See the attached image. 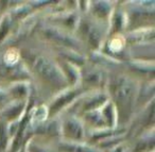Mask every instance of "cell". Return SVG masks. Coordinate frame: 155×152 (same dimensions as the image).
Instances as JSON below:
<instances>
[{
	"instance_id": "obj_12",
	"label": "cell",
	"mask_w": 155,
	"mask_h": 152,
	"mask_svg": "<svg viewBox=\"0 0 155 152\" xmlns=\"http://www.w3.org/2000/svg\"><path fill=\"white\" fill-rule=\"evenodd\" d=\"M29 100H11L5 104L0 110V120L5 123H13L24 116Z\"/></svg>"
},
{
	"instance_id": "obj_5",
	"label": "cell",
	"mask_w": 155,
	"mask_h": 152,
	"mask_svg": "<svg viewBox=\"0 0 155 152\" xmlns=\"http://www.w3.org/2000/svg\"><path fill=\"white\" fill-rule=\"evenodd\" d=\"M110 100L106 90H91L86 92L77 99L74 103L65 113L73 114L80 117L82 114L87 112L100 110Z\"/></svg>"
},
{
	"instance_id": "obj_20",
	"label": "cell",
	"mask_w": 155,
	"mask_h": 152,
	"mask_svg": "<svg viewBox=\"0 0 155 152\" xmlns=\"http://www.w3.org/2000/svg\"><path fill=\"white\" fill-rule=\"evenodd\" d=\"M58 65H60L61 69H62L64 77L67 81L69 87H74V86L80 85V80H81V68L78 67L77 65L71 64L66 61L60 60L58 61Z\"/></svg>"
},
{
	"instance_id": "obj_15",
	"label": "cell",
	"mask_w": 155,
	"mask_h": 152,
	"mask_svg": "<svg viewBox=\"0 0 155 152\" xmlns=\"http://www.w3.org/2000/svg\"><path fill=\"white\" fill-rule=\"evenodd\" d=\"M124 37L127 45H132V46L154 45V27L127 31V33H124Z\"/></svg>"
},
{
	"instance_id": "obj_8",
	"label": "cell",
	"mask_w": 155,
	"mask_h": 152,
	"mask_svg": "<svg viewBox=\"0 0 155 152\" xmlns=\"http://www.w3.org/2000/svg\"><path fill=\"white\" fill-rule=\"evenodd\" d=\"M108 76L106 69L98 66L82 67L81 68L80 86L85 92L91 90H104L108 82Z\"/></svg>"
},
{
	"instance_id": "obj_28",
	"label": "cell",
	"mask_w": 155,
	"mask_h": 152,
	"mask_svg": "<svg viewBox=\"0 0 155 152\" xmlns=\"http://www.w3.org/2000/svg\"><path fill=\"white\" fill-rule=\"evenodd\" d=\"M154 105H155V99L152 100L150 103L146 105L142 109L141 112V118H140V127L143 129V132L154 129Z\"/></svg>"
},
{
	"instance_id": "obj_34",
	"label": "cell",
	"mask_w": 155,
	"mask_h": 152,
	"mask_svg": "<svg viewBox=\"0 0 155 152\" xmlns=\"http://www.w3.org/2000/svg\"><path fill=\"white\" fill-rule=\"evenodd\" d=\"M105 152H127V146L124 145V143H122V144H120V145L114 147L113 149L107 150V151H105Z\"/></svg>"
},
{
	"instance_id": "obj_11",
	"label": "cell",
	"mask_w": 155,
	"mask_h": 152,
	"mask_svg": "<svg viewBox=\"0 0 155 152\" xmlns=\"http://www.w3.org/2000/svg\"><path fill=\"white\" fill-rule=\"evenodd\" d=\"M127 47V44L125 41L124 34H113L106 37L100 51L105 53L106 56H110L112 59H115V60L123 63L120 56H125Z\"/></svg>"
},
{
	"instance_id": "obj_7",
	"label": "cell",
	"mask_w": 155,
	"mask_h": 152,
	"mask_svg": "<svg viewBox=\"0 0 155 152\" xmlns=\"http://www.w3.org/2000/svg\"><path fill=\"white\" fill-rule=\"evenodd\" d=\"M61 117V140L69 143H83L86 140V128L79 116L69 114Z\"/></svg>"
},
{
	"instance_id": "obj_13",
	"label": "cell",
	"mask_w": 155,
	"mask_h": 152,
	"mask_svg": "<svg viewBox=\"0 0 155 152\" xmlns=\"http://www.w3.org/2000/svg\"><path fill=\"white\" fill-rule=\"evenodd\" d=\"M116 2L108 1V0H96V1H89L88 14L89 17L99 22L101 24L108 25V20L113 13ZM85 14V15H87Z\"/></svg>"
},
{
	"instance_id": "obj_2",
	"label": "cell",
	"mask_w": 155,
	"mask_h": 152,
	"mask_svg": "<svg viewBox=\"0 0 155 152\" xmlns=\"http://www.w3.org/2000/svg\"><path fill=\"white\" fill-rule=\"evenodd\" d=\"M31 73H35L41 82L56 93L69 87L58 61H54L46 54H37L33 58Z\"/></svg>"
},
{
	"instance_id": "obj_30",
	"label": "cell",
	"mask_w": 155,
	"mask_h": 152,
	"mask_svg": "<svg viewBox=\"0 0 155 152\" xmlns=\"http://www.w3.org/2000/svg\"><path fill=\"white\" fill-rule=\"evenodd\" d=\"M21 61V53H20L19 49L15 47H10L2 54V58H1L0 62L5 64V66H14Z\"/></svg>"
},
{
	"instance_id": "obj_32",
	"label": "cell",
	"mask_w": 155,
	"mask_h": 152,
	"mask_svg": "<svg viewBox=\"0 0 155 152\" xmlns=\"http://www.w3.org/2000/svg\"><path fill=\"white\" fill-rule=\"evenodd\" d=\"M26 151L27 152H52L49 148L45 147V146L37 144L31 138L26 143Z\"/></svg>"
},
{
	"instance_id": "obj_22",
	"label": "cell",
	"mask_w": 155,
	"mask_h": 152,
	"mask_svg": "<svg viewBox=\"0 0 155 152\" xmlns=\"http://www.w3.org/2000/svg\"><path fill=\"white\" fill-rule=\"evenodd\" d=\"M155 150V135L154 129L142 132V134L136 140L135 146L131 152H154Z\"/></svg>"
},
{
	"instance_id": "obj_36",
	"label": "cell",
	"mask_w": 155,
	"mask_h": 152,
	"mask_svg": "<svg viewBox=\"0 0 155 152\" xmlns=\"http://www.w3.org/2000/svg\"><path fill=\"white\" fill-rule=\"evenodd\" d=\"M26 152H27V151H26Z\"/></svg>"
},
{
	"instance_id": "obj_19",
	"label": "cell",
	"mask_w": 155,
	"mask_h": 152,
	"mask_svg": "<svg viewBox=\"0 0 155 152\" xmlns=\"http://www.w3.org/2000/svg\"><path fill=\"white\" fill-rule=\"evenodd\" d=\"M123 133H127V128H122V127H117L115 129L104 128L99 129V130H93L89 131V133L86 135V139H88V141H86V143L96 146L103 139H106L108 137L115 136V135L118 134H123Z\"/></svg>"
},
{
	"instance_id": "obj_14",
	"label": "cell",
	"mask_w": 155,
	"mask_h": 152,
	"mask_svg": "<svg viewBox=\"0 0 155 152\" xmlns=\"http://www.w3.org/2000/svg\"><path fill=\"white\" fill-rule=\"evenodd\" d=\"M127 14L125 9L121 5H116L113 10L107 25V36L113 34H124L127 31Z\"/></svg>"
},
{
	"instance_id": "obj_29",
	"label": "cell",
	"mask_w": 155,
	"mask_h": 152,
	"mask_svg": "<svg viewBox=\"0 0 155 152\" xmlns=\"http://www.w3.org/2000/svg\"><path fill=\"white\" fill-rule=\"evenodd\" d=\"M60 56V60L66 61L71 64L77 65L78 67H84L87 63V59L85 58L83 54H81L79 51L75 50H70V49H61V51L58 52Z\"/></svg>"
},
{
	"instance_id": "obj_21",
	"label": "cell",
	"mask_w": 155,
	"mask_h": 152,
	"mask_svg": "<svg viewBox=\"0 0 155 152\" xmlns=\"http://www.w3.org/2000/svg\"><path fill=\"white\" fill-rule=\"evenodd\" d=\"M155 99V83L154 81H146L143 84H139L136 101V109H143L148 103Z\"/></svg>"
},
{
	"instance_id": "obj_9",
	"label": "cell",
	"mask_w": 155,
	"mask_h": 152,
	"mask_svg": "<svg viewBox=\"0 0 155 152\" xmlns=\"http://www.w3.org/2000/svg\"><path fill=\"white\" fill-rule=\"evenodd\" d=\"M81 14L78 11H68V10H63V11L53 12L50 14L49 22H53L52 26H55L60 29L70 32L73 34L78 28V25L80 22Z\"/></svg>"
},
{
	"instance_id": "obj_27",
	"label": "cell",
	"mask_w": 155,
	"mask_h": 152,
	"mask_svg": "<svg viewBox=\"0 0 155 152\" xmlns=\"http://www.w3.org/2000/svg\"><path fill=\"white\" fill-rule=\"evenodd\" d=\"M49 118L47 104H35L30 112V126L31 129L41 126Z\"/></svg>"
},
{
	"instance_id": "obj_31",
	"label": "cell",
	"mask_w": 155,
	"mask_h": 152,
	"mask_svg": "<svg viewBox=\"0 0 155 152\" xmlns=\"http://www.w3.org/2000/svg\"><path fill=\"white\" fill-rule=\"evenodd\" d=\"M11 139L8 132V123L0 120V152H8Z\"/></svg>"
},
{
	"instance_id": "obj_10",
	"label": "cell",
	"mask_w": 155,
	"mask_h": 152,
	"mask_svg": "<svg viewBox=\"0 0 155 152\" xmlns=\"http://www.w3.org/2000/svg\"><path fill=\"white\" fill-rule=\"evenodd\" d=\"M0 79L9 81L11 83L22 81L31 82L32 73L24 61L14 66H5V64L0 62Z\"/></svg>"
},
{
	"instance_id": "obj_35",
	"label": "cell",
	"mask_w": 155,
	"mask_h": 152,
	"mask_svg": "<svg viewBox=\"0 0 155 152\" xmlns=\"http://www.w3.org/2000/svg\"><path fill=\"white\" fill-rule=\"evenodd\" d=\"M18 152H26V145H25L24 147H22L21 149H20V150H19V151H18Z\"/></svg>"
},
{
	"instance_id": "obj_23",
	"label": "cell",
	"mask_w": 155,
	"mask_h": 152,
	"mask_svg": "<svg viewBox=\"0 0 155 152\" xmlns=\"http://www.w3.org/2000/svg\"><path fill=\"white\" fill-rule=\"evenodd\" d=\"M58 150L61 152H102L96 146L83 141V143H69L61 140L58 143Z\"/></svg>"
},
{
	"instance_id": "obj_26",
	"label": "cell",
	"mask_w": 155,
	"mask_h": 152,
	"mask_svg": "<svg viewBox=\"0 0 155 152\" xmlns=\"http://www.w3.org/2000/svg\"><path fill=\"white\" fill-rule=\"evenodd\" d=\"M100 113L104 120L106 128L115 129L118 127V115L114 104L110 100H108L103 106L100 109Z\"/></svg>"
},
{
	"instance_id": "obj_4",
	"label": "cell",
	"mask_w": 155,
	"mask_h": 152,
	"mask_svg": "<svg viewBox=\"0 0 155 152\" xmlns=\"http://www.w3.org/2000/svg\"><path fill=\"white\" fill-rule=\"evenodd\" d=\"M38 35L41 39L52 45L58 46L61 49H70L79 51L82 47L81 43L74 34L60 29L51 24H45L39 26Z\"/></svg>"
},
{
	"instance_id": "obj_17",
	"label": "cell",
	"mask_w": 155,
	"mask_h": 152,
	"mask_svg": "<svg viewBox=\"0 0 155 152\" xmlns=\"http://www.w3.org/2000/svg\"><path fill=\"white\" fill-rule=\"evenodd\" d=\"M33 137H60L61 138V116L55 118H48L44 123L32 130Z\"/></svg>"
},
{
	"instance_id": "obj_3",
	"label": "cell",
	"mask_w": 155,
	"mask_h": 152,
	"mask_svg": "<svg viewBox=\"0 0 155 152\" xmlns=\"http://www.w3.org/2000/svg\"><path fill=\"white\" fill-rule=\"evenodd\" d=\"M75 31L78 39L84 42L91 52L100 51L107 37V25L96 22L89 16H81Z\"/></svg>"
},
{
	"instance_id": "obj_18",
	"label": "cell",
	"mask_w": 155,
	"mask_h": 152,
	"mask_svg": "<svg viewBox=\"0 0 155 152\" xmlns=\"http://www.w3.org/2000/svg\"><path fill=\"white\" fill-rule=\"evenodd\" d=\"M5 90L10 100H29L33 94V86L29 81L11 83Z\"/></svg>"
},
{
	"instance_id": "obj_6",
	"label": "cell",
	"mask_w": 155,
	"mask_h": 152,
	"mask_svg": "<svg viewBox=\"0 0 155 152\" xmlns=\"http://www.w3.org/2000/svg\"><path fill=\"white\" fill-rule=\"evenodd\" d=\"M84 93L86 92L80 85L74 87H66L56 93L49 104H47L49 118L60 117L61 114L65 113Z\"/></svg>"
},
{
	"instance_id": "obj_1",
	"label": "cell",
	"mask_w": 155,
	"mask_h": 152,
	"mask_svg": "<svg viewBox=\"0 0 155 152\" xmlns=\"http://www.w3.org/2000/svg\"><path fill=\"white\" fill-rule=\"evenodd\" d=\"M139 82L124 73L108 78L106 93L118 115V127L125 128L133 119Z\"/></svg>"
},
{
	"instance_id": "obj_16",
	"label": "cell",
	"mask_w": 155,
	"mask_h": 152,
	"mask_svg": "<svg viewBox=\"0 0 155 152\" xmlns=\"http://www.w3.org/2000/svg\"><path fill=\"white\" fill-rule=\"evenodd\" d=\"M125 63L131 71L141 77H146L147 81H154V61L130 59Z\"/></svg>"
},
{
	"instance_id": "obj_24",
	"label": "cell",
	"mask_w": 155,
	"mask_h": 152,
	"mask_svg": "<svg viewBox=\"0 0 155 152\" xmlns=\"http://www.w3.org/2000/svg\"><path fill=\"white\" fill-rule=\"evenodd\" d=\"M80 118L82 119L85 128L87 127V128L91 129V131L106 128L103 118L101 116V113H100V110L84 113L80 116Z\"/></svg>"
},
{
	"instance_id": "obj_33",
	"label": "cell",
	"mask_w": 155,
	"mask_h": 152,
	"mask_svg": "<svg viewBox=\"0 0 155 152\" xmlns=\"http://www.w3.org/2000/svg\"><path fill=\"white\" fill-rule=\"evenodd\" d=\"M9 101H11V100H10V98H9V95H8V93H7V90L0 87V105H1V107H2L5 104H7Z\"/></svg>"
},
{
	"instance_id": "obj_25",
	"label": "cell",
	"mask_w": 155,
	"mask_h": 152,
	"mask_svg": "<svg viewBox=\"0 0 155 152\" xmlns=\"http://www.w3.org/2000/svg\"><path fill=\"white\" fill-rule=\"evenodd\" d=\"M17 22L14 20L9 12L2 14L0 18V44L5 43L7 39H10L13 31H15Z\"/></svg>"
}]
</instances>
